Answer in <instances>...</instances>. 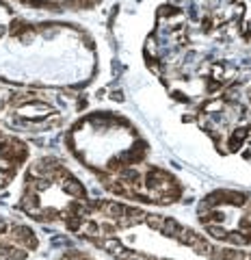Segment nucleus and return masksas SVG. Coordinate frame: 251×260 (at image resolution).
I'll use <instances>...</instances> for the list:
<instances>
[{
  "instance_id": "nucleus-1",
  "label": "nucleus",
  "mask_w": 251,
  "mask_h": 260,
  "mask_svg": "<svg viewBox=\"0 0 251 260\" xmlns=\"http://www.w3.org/2000/svg\"><path fill=\"white\" fill-rule=\"evenodd\" d=\"M87 204L85 186L56 158L33 162L24 178L20 206L28 217L42 221L63 219L69 225Z\"/></svg>"
},
{
  "instance_id": "nucleus-4",
  "label": "nucleus",
  "mask_w": 251,
  "mask_h": 260,
  "mask_svg": "<svg viewBox=\"0 0 251 260\" xmlns=\"http://www.w3.org/2000/svg\"><path fill=\"white\" fill-rule=\"evenodd\" d=\"M20 3L30 5V7H37V9L59 11V9H83V7L95 5L98 0H20Z\"/></svg>"
},
{
  "instance_id": "nucleus-3",
  "label": "nucleus",
  "mask_w": 251,
  "mask_h": 260,
  "mask_svg": "<svg viewBox=\"0 0 251 260\" xmlns=\"http://www.w3.org/2000/svg\"><path fill=\"white\" fill-rule=\"evenodd\" d=\"M26 145L0 130V186H5L15 176L20 165L26 160Z\"/></svg>"
},
{
  "instance_id": "nucleus-2",
  "label": "nucleus",
  "mask_w": 251,
  "mask_h": 260,
  "mask_svg": "<svg viewBox=\"0 0 251 260\" xmlns=\"http://www.w3.org/2000/svg\"><path fill=\"white\" fill-rule=\"evenodd\" d=\"M37 245V237L30 228L22 223L0 225V260H24Z\"/></svg>"
},
{
  "instance_id": "nucleus-5",
  "label": "nucleus",
  "mask_w": 251,
  "mask_h": 260,
  "mask_svg": "<svg viewBox=\"0 0 251 260\" xmlns=\"http://www.w3.org/2000/svg\"><path fill=\"white\" fill-rule=\"evenodd\" d=\"M9 22H11V15H9V11H7V7L0 3V32L9 26Z\"/></svg>"
}]
</instances>
